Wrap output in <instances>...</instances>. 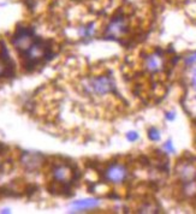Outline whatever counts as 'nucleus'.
<instances>
[{
  "label": "nucleus",
  "instance_id": "nucleus-5",
  "mask_svg": "<svg viewBox=\"0 0 196 214\" xmlns=\"http://www.w3.org/2000/svg\"><path fill=\"white\" fill-rule=\"evenodd\" d=\"M35 38L36 36L34 35V30L29 28H18L12 36V45L21 54L33 43Z\"/></svg>",
  "mask_w": 196,
  "mask_h": 214
},
{
  "label": "nucleus",
  "instance_id": "nucleus-11",
  "mask_svg": "<svg viewBox=\"0 0 196 214\" xmlns=\"http://www.w3.org/2000/svg\"><path fill=\"white\" fill-rule=\"evenodd\" d=\"M12 70V63L11 59L9 58V54L4 58V55L0 58V77L6 76Z\"/></svg>",
  "mask_w": 196,
  "mask_h": 214
},
{
  "label": "nucleus",
  "instance_id": "nucleus-1",
  "mask_svg": "<svg viewBox=\"0 0 196 214\" xmlns=\"http://www.w3.org/2000/svg\"><path fill=\"white\" fill-rule=\"evenodd\" d=\"M116 82L108 75L90 76L83 79L82 89L89 96L104 98L106 95L113 94L116 91Z\"/></svg>",
  "mask_w": 196,
  "mask_h": 214
},
{
  "label": "nucleus",
  "instance_id": "nucleus-18",
  "mask_svg": "<svg viewBox=\"0 0 196 214\" xmlns=\"http://www.w3.org/2000/svg\"><path fill=\"white\" fill-rule=\"evenodd\" d=\"M191 84H193L194 89L196 90V70L194 71V75H193V78H191Z\"/></svg>",
  "mask_w": 196,
  "mask_h": 214
},
{
  "label": "nucleus",
  "instance_id": "nucleus-10",
  "mask_svg": "<svg viewBox=\"0 0 196 214\" xmlns=\"http://www.w3.org/2000/svg\"><path fill=\"white\" fill-rule=\"evenodd\" d=\"M145 67L147 69L149 72H159L162 69V59L160 58L158 53L149 54L145 59Z\"/></svg>",
  "mask_w": 196,
  "mask_h": 214
},
{
  "label": "nucleus",
  "instance_id": "nucleus-12",
  "mask_svg": "<svg viewBox=\"0 0 196 214\" xmlns=\"http://www.w3.org/2000/svg\"><path fill=\"white\" fill-rule=\"evenodd\" d=\"M148 139H150V141H153V142H158L160 141L161 139V135H160V131L157 129V127H150L149 130H148Z\"/></svg>",
  "mask_w": 196,
  "mask_h": 214
},
{
  "label": "nucleus",
  "instance_id": "nucleus-2",
  "mask_svg": "<svg viewBox=\"0 0 196 214\" xmlns=\"http://www.w3.org/2000/svg\"><path fill=\"white\" fill-rule=\"evenodd\" d=\"M51 54L49 47L46 45V42L40 38H35L33 41V43L21 53V57L24 60L25 66H36L39 63H41L42 60H45V58Z\"/></svg>",
  "mask_w": 196,
  "mask_h": 214
},
{
  "label": "nucleus",
  "instance_id": "nucleus-17",
  "mask_svg": "<svg viewBox=\"0 0 196 214\" xmlns=\"http://www.w3.org/2000/svg\"><path fill=\"white\" fill-rule=\"evenodd\" d=\"M165 118L167 119V120H170V122H172V120H174V118H176V113L174 112H166L165 113Z\"/></svg>",
  "mask_w": 196,
  "mask_h": 214
},
{
  "label": "nucleus",
  "instance_id": "nucleus-6",
  "mask_svg": "<svg viewBox=\"0 0 196 214\" xmlns=\"http://www.w3.org/2000/svg\"><path fill=\"white\" fill-rule=\"evenodd\" d=\"M176 175L183 184L196 182V165L191 161L178 163L176 166Z\"/></svg>",
  "mask_w": 196,
  "mask_h": 214
},
{
  "label": "nucleus",
  "instance_id": "nucleus-14",
  "mask_svg": "<svg viewBox=\"0 0 196 214\" xmlns=\"http://www.w3.org/2000/svg\"><path fill=\"white\" fill-rule=\"evenodd\" d=\"M126 139L129 141V142H136V141H138V139H140V135L136 132V131H129L128 134H126Z\"/></svg>",
  "mask_w": 196,
  "mask_h": 214
},
{
  "label": "nucleus",
  "instance_id": "nucleus-8",
  "mask_svg": "<svg viewBox=\"0 0 196 214\" xmlns=\"http://www.w3.org/2000/svg\"><path fill=\"white\" fill-rule=\"evenodd\" d=\"M101 204L99 199L92 197V199H83L71 203V212H86L88 209H95Z\"/></svg>",
  "mask_w": 196,
  "mask_h": 214
},
{
  "label": "nucleus",
  "instance_id": "nucleus-4",
  "mask_svg": "<svg viewBox=\"0 0 196 214\" xmlns=\"http://www.w3.org/2000/svg\"><path fill=\"white\" fill-rule=\"evenodd\" d=\"M104 176H105V179L108 183L119 185V184H123L128 179L129 171H128L126 166L124 164L113 163V164H110L106 167V170L104 172Z\"/></svg>",
  "mask_w": 196,
  "mask_h": 214
},
{
  "label": "nucleus",
  "instance_id": "nucleus-3",
  "mask_svg": "<svg viewBox=\"0 0 196 214\" xmlns=\"http://www.w3.org/2000/svg\"><path fill=\"white\" fill-rule=\"evenodd\" d=\"M129 30V25L126 18L119 14L116 16L108 22V24L106 25L105 31H104V36L107 40H118L123 38Z\"/></svg>",
  "mask_w": 196,
  "mask_h": 214
},
{
  "label": "nucleus",
  "instance_id": "nucleus-9",
  "mask_svg": "<svg viewBox=\"0 0 196 214\" xmlns=\"http://www.w3.org/2000/svg\"><path fill=\"white\" fill-rule=\"evenodd\" d=\"M42 161H43V156L37 153H25L22 156V165L29 171L37 170L42 165Z\"/></svg>",
  "mask_w": 196,
  "mask_h": 214
},
{
  "label": "nucleus",
  "instance_id": "nucleus-16",
  "mask_svg": "<svg viewBox=\"0 0 196 214\" xmlns=\"http://www.w3.org/2000/svg\"><path fill=\"white\" fill-rule=\"evenodd\" d=\"M195 62H196V52H195V53H193V54H190L189 57H186V58H185V63L188 64V65L194 64Z\"/></svg>",
  "mask_w": 196,
  "mask_h": 214
},
{
  "label": "nucleus",
  "instance_id": "nucleus-13",
  "mask_svg": "<svg viewBox=\"0 0 196 214\" xmlns=\"http://www.w3.org/2000/svg\"><path fill=\"white\" fill-rule=\"evenodd\" d=\"M93 34H94V24L93 23H89L88 25L83 26L81 30V35L83 38H92Z\"/></svg>",
  "mask_w": 196,
  "mask_h": 214
},
{
  "label": "nucleus",
  "instance_id": "nucleus-7",
  "mask_svg": "<svg viewBox=\"0 0 196 214\" xmlns=\"http://www.w3.org/2000/svg\"><path fill=\"white\" fill-rule=\"evenodd\" d=\"M52 178L58 184H67L72 178V170L65 164L55 165L52 168Z\"/></svg>",
  "mask_w": 196,
  "mask_h": 214
},
{
  "label": "nucleus",
  "instance_id": "nucleus-15",
  "mask_svg": "<svg viewBox=\"0 0 196 214\" xmlns=\"http://www.w3.org/2000/svg\"><path fill=\"white\" fill-rule=\"evenodd\" d=\"M162 148L165 149V151H167V153H171V154H173L174 153V148H173V144H172V142L169 139L166 143H164V146H162Z\"/></svg>",
  "mask_w": 196,
  "mask_h": 214
}]
</instances>
